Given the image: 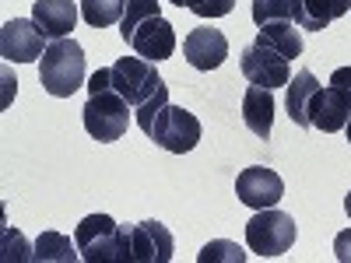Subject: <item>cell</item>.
Masks as SVG:
<instances>
[{
    "label": "cell",
    "mask_w": 351,
    "mask_h": 263,
    "mask_svg": "<svg viewBox=\"0 0 351 263\" xmlns=\"http://www.w3.org/2000/svg\"><path fill=\"white\" fill-rule=\"evenodd\" d=\"M250 253L239 242H228V239H215L197 253V263H243Z\"/></svg>",
    "instance_id": "obj_22"
},
{
    "label": "cell",
    "mask_w": 351,
    "mask_h": 263,
    "mask_svg": "<svg viewBox=\"0 0 351 263\" xmlns=\"http://www.w3.org/2000/svg\"><path fill=\"white\" fill-rule=\"evenodd\" d=\"M239 67H243V77L250 81V84H260V88H285L288 81H291V67H288V60L278 53V49H271V46H263V42H250L246 49H243V60H239Z\"/></svg>",
    "instance_id": "obj_8"
},
{
    "label": "cell",
    "mask_w": 351,
    "mask_h": 263,
    "mask_svg": "<svg viewBox=\"0 0 351 263\" xmlns=\"http://www.w3.org/2000/svg\"><path fill=\"white\" fill-rule=\"evenodd\" d=\"M334 256L341 263H351V228L337 231V239H334Z\"/></svg>",
    "instance_id": "obj_27"
},
{
    "label": "cell",
    "mask_w": 351,
    "mask_h": 263,
    "mask_svg": "<svg viewBox=\"0 0 351 263\" xmlns=\"http://www.w3.org/2000/svg\"><path fill=\"white\" fill-rule=\"evenodd\" d=\"M74 242L88 263H127L130 260V228L116 225L109 214H88L74 228Z\"/></svg>",
    "instance_id": "obj_1"
},
{
    "label": "cell",
    "mask_w": 351,
    "mask_h": 263,
    "mask_svg": "<svg viewBox=\"0 0 351 263\" xmlns=\"http://www.w3.org/2000/svg\"><path fill=\"white\" fill-rule=\"evenodd\" d=\"M46 36L39 32V25L32 18H11L0 28V56L8 64H32L43 60L46 53Z\"/></svg>",
    "instance_id": "obj_7"
},
{
    "label": "cell",
    "mask_w": 351,
    "mask_h": 263,
    "mask_svg": "<svg viewBox=\"0 0 351 263\" xmlns=\"http://www.w3.org/2000/svg\"><path fill=\"white\" fill-rule=\"evenodd\" d=\"M256 42L263 46H271L278 49L285 60H295V56H302V36H299V25L295 21H271V25H260V32H256Z\"/></svg>",
    "instance_id": "obj_18"
},
{
    "label": "cell",
    "mask_w": 351,
    "mask_h": 263,
    "mask_svg": "<svg viewBox=\"0 0 351 263\" xmlns=\"http://www.w3.org/2000/svg\"><path fill=\"white\" fill-rule=\"evenodd\" d=\"M130 102L120 95V92H99V95H88L84 109H81V120H84V130L92 140L99 144H112L120 140L130 127Z\"/></svg>",
    "instance_id": "obj_4"
},
{
    "label": "cell",
    "mask_w": 351,
    "mask_h": 263,
    "mask_svg": "<svg viewBox=\"0 0 351 263\" xmlns=\"http://www.w3.org/2000/svg\"><path fill=\"white\" fill-rule=\"evenodd\" d=\"M253 21L256 25H271V21H288L291 11H288V0H253Z\"/></svg>",
    "instance_id": "obj_24"
},
{
    "label": "cell",
    "mask_w": 351,
    "mask_h": 263,
    "mask_svg": "<svg viewBox=\"0 0 351 263\" xmlns=\"http://www.w3.org/2000/svg\"><path fill=\"white\" fill-rule=\"evenodd\" d=\"M200 120L190 112V109H183V105H165L162 112H158V120H155V127L148 130V137L158 144L162 151H169V155H186V151H193L197 144H200Z\"/></svg>",
    "instance_id": "obj_6"
},
{
    "label": "cell",
    "mask_w": 351,
    "mask_h": 263,
    "mask_svg": "<svg viewBox=\"0 0 351 263\" xmlns=\"http://www.w3.org/2000/svg\"><path fill=\"white\" fill-rule=\"evenodd\" d=\"M39 81L53 99H71L77 88L88 81V67H84V49L67 36L46 46L43 60H39Z\"/></svg>",
    "instance_id": "obj_2"
},
{
    "label": "cell",
    "mask_w": 351,
    "mask_h": 263,
    "mask_svg": "<svg viewBox=\"0 0 351 263\" xmlns=\"http://www.w3.org/2000/svg\"><path fill=\"white\" fill-rule=\"evenodd\" d=\"M183 56H186V64L193 71H215L228 56V39L218 32V28H193V32L183 39Z\"/></svg>",
    "instance_id": "obj_13"
},
{
    "label": "cell",
    "mask_w": 351,
    "mask_h": 263,
    "mask_svg": "<svg viewBox=\"0 0 351 263\" xmlns=\"http://www.w3.org/2000/svg\"><path fill=\"white\" fill-rule=\"evenodd\" d=\"M127 0H81V18L92 28H109L123 18Z\"/></svg>",
    "instance_id": "obj_20"
},
{
    "label": "cell",
    "mask_w": 351,
    "mask_h": 263,
    "mask_svg": "<svg viewBox=\"0 0 351 263\" xmlns=\"http://www.w3.org/2000/svg\"><path fill=\"white\" fill-rule=\"evenodd\" d=\"M243 123L260 140L271 137V130H274V99H271V88H260V84H250L246 88V95H243Z\"/></svg>",
    "instance_id": "obj_16"
},
{
    "label": "cell",
    "mask_w": 351,
    "mask_h": 263,
    "mask_svg": "<svg viewBox=\"0 0 351 263\" xmlns=\"http://www.w3.org/2000/svg\"><path fill=\"white\" fill-rule=\"evenodd\" d=\"M330 84H334V88H341V92L351 99V67H337V71L330 74Z\"/></svg>",
    "instance_id": "obj_29"
},
{
    "label": "cell",
    "mask_w": 351,
    "mask_h": 263,
    "mask_svg": "<svg viewBox=\"0 0 351 263\" xmlns=\"http://www.w3.org/2000/svg\"><path fill=\"white\" fill-rule=\"evenodd\" d=\"M127 46H130L137 56H144V60H152V64L169 60V56L176 53V28H172L162 14H155V18H148V21L137 25V32L130 36Z\"/></svg>",
    "instance_id": "obj_11"
},
{
    "label": "cell",
    "mask_w": 351,
    "mask_h": 263,
    "mask_svg": "<svg viewBox=\"0 0 351 263\" xmlns=\"http://www.w3.org/2000/svg\"><path fill=\"white\" fill-rule=\"evenodd\" d=\"M316 92H319V81L313 71H299L285 84V105H288V116L295 127H309V105H313Z\"/></svg>",
    "instance_id": "obj_17"
},
{
    "label": "cell",
    "mask_w": 351,
    "mask_h": 263,
    "mask_svg": "<svg viewBox=\"0 0 351 263\" xmlns=\"http://www.w3.org/2000/svg\"><path fill=\"white\" fill-rule=\"evenodd\" d=\"M32 249H36V260L39 263H74V260H81L77 242L67 239V236H60V231H43Z\"/></svg>",
    "instance_id": "obj_19"
},
{
    "label": "cell",
    "mask_w": 351,
    "mask_h": 263,
    "mask_svg": "<svg viewBox=\"0 0 351 263\" xmlns=\"http://www.w3.org/2000/svg\"><path fill=\"white\" fill-rule=\"evenodd\" d=\"M344 211H348V218H351V190H348V197H344Z\"/></svg>",
    "instance_id": "obj_30"
},
{
    "label": "cell",
    "mask_w": 351,
    "mask_h": 263,
    "mask_svg": "<svg viewBox=\"0 0 351 263\" xmlns=\"http://www.w3.org/2000/svg\"><path fill=\"white\" fill-rule=\"evenodd\" d=\"M351 120V99L341 92V88L327 84L319 88V92L313 95V105H309V127L324 130V134H337L344 130Z\"/></svg>",
    "instance_id": "obj_12"
},
{
    "label": "cell",
    "mask_w": 351,
    "mask_h": 263,
    "mask_svg": "<svg viewBox=\"0 0 351 263\" xmlns=\"http://www.w3.org/2000/svg\"><path fill=\"white\" fill-rule=\"evenodd\" d=\"M112 77H109V67H102V71H95L92 77H88V95H99V92H109V84Z\"/></svg>",
    "instance_id": "obj_28"
},
{
    "label": "cell",
    "mask_w": 351,
    "mask_h": 263,
    "mask_svg": "<svg viewBox=\"0 0 351 263\" xmlns=\"http://www.w3.org/2000/svg\"><path fill=\"white\" fill-rule=\"evenodd\" d=\"M295 236H299L295 218L278 211V208H263L246 221V246H250V253H256L263 260L285 256L295 246Z\"/></svg>",
    "instance_id": "obj_3"
},
{
    "label": "cell",
    "mask_w": 351,
    "mask_h": 263,
    "mask_svg": "<svg viewBox=\"0 0 351 263\" xmlns=\"http://www.w3.org/2000/svg\"><path fill=\"white\" fill-rule=\"evenodd\" d=\"M109 84H112V92H120L127 102H130V109H137L141 102H148L158 88L165 84L162 81V74L155 71V64L152 60H144V56H120L112 67H109Z\"/></svg>",
    "instance_id": "obj_5"
},
{
    "label": "cell",
    "mask_w": 351,
    "mask_h": 263,
    "mask_svg": "<svg viewBox=\"0 0 351 263\" xmlns=\"http://www.w3.org/2000/svg\"><path fill=\"white\" fill-rule=\"evenodd\" d=\"M165 105H169V88L162 84V88H158V92H155L148 102H141V105L134 109V123H137L144 134H148V130L155 127V120H158V112H162Z\"/></svg>",
    "instance_id": "obj_23"
},
{
    "label": "cell",
    "mask_w": 351,
    "mask_h": 263,
    "mask_svg": "<svg viewBox=\"0 0 351 263\" xmlns=\"http://www.w3.org/2000/svg\"><path fill=\"white\" fill-rule=\"evenodd\" d=\"M291 21L309 32H324V28L351 11V0H288Z\"/></svg>",
    "instance_id": "obj_15"
},
{
    "label": "cell",
    "mask_w": 351,
    "mask_h": 263,
    "mask_svg": "<svg viewBox=\"0 0 351 263\" xmlns=\"http://www.w3.org/2000/svg\"><path fill=\"white\" fill-rule=\"evenodd\" d=\"M176 253V239L162 221L130 225V260L134 263H169Z\"/></svg>",
    "instance_id": "obj_10"
},
{
    "label": "cell",
    "mask_w": 351,
    "mask_h": 263,
    "mask_svg": "<svg viewBox=\"0 0 351 263\" xmlns=\"http://www.w3.org/2000/svg\"><path fill=\"white\" fill-rule=\"evenodd\" d=\"M77 4L74 0H36V8H32V21L39 25V32L56 42V39H67L71 36V28L77 25Z\"/></svg>",
    "instance_id": "obj_14"
},
{
    "label": "cell",
    "mask_w": 351,
    "mask_h": 263,
    "mask_svg": "<svg viewBox=\"0 0 351 263\" xmlns=\"http://www.w3.org/2000/svg\"><path fill=\"white\" fill-rule=\"evenodd\" d=\"M155 14H162L158 0H127V11H123V18H120V36H123V42H130V36L137 32V25L148 21V18H155Z\"/></svg>",
    "instance_id": "obj_21"
},
{
    "label": "cell",
    "mask_w": 351,
    "mask_h": 263,
    "mask_svg": "<svg viewBox=\"0 0 351 263\" xmlns=\"http://www.w3.org/2000/svg\"><path fill=\"white\" fill-rule=\"evenodd\" d=\"M4 260L11 263H21V260H36V249H28V242H25V236L21 231H11V228H4Z\"/></svg>",
    "instance_id": "obj_26"
},
{
    "label": "cell",
    "mask_w": 351,
    "mask_h": 263,
    "mask_svg": "<svg viewBox=\"0 0 351 263\" xmlns=\"http://www.w3.org/2000/svg\"><path fill=\"white\" fill-rule=\"evenodd\" d=\"M236 197H239V203H246V208H253V211L278 208V200L285 197V179L274 168L250 165V168L239 172V179H236Z\"/></svg>",
    "instance_id": "obj_9"
},
{
    "label": "cell",
    "mask_w": 351,
    "mask_h": 263,
    "mask_svg": "<svg viewBox=\"0 0 351 263\" xmlns=\"http://www.w3.org/2000/svg\"><path fill=\"white\" fill-rule=\"evenodd\" d=\"M183 8L193 11L197 18H225V14H232L236 0H183Z\"/></svg>",
    "instance_id": "obj_25"
},
{
    "label": "cell",
    "mask_w": 351,
    "mask_h": 263,
    "mask_svg": "<svg viewBox=\"0 0 351 263\" xmlns=\"http://www.w3.org/2000/svg\"><path fill=\"white\" fill-rule=\"evenodd\" d=\"M344 134H348V144H351V120H348V127H344Z\"/></svg>",
    "instance_id": "obj_31"
},
{
    "label": "cell",
    "mask_w": 351,
    "mask_h": 263,
    "mask_svg": "<svg viewBox=\"0 0 351 263\" xmlns=\"http://www.w3.org/2000/svg\"><path fill=\"white\" fill-rule=\"evenodd\" d=\"M172 4H176V8H183V0H172Z\"/></svg>",
    "instance_id": "obj_32"
}]
</instances>
